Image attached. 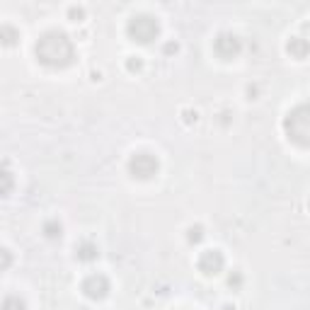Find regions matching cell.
Wrapping results in <instances>:
<instances>
[{
  "mask_svg": "<svg viewBox=\"0 0 310 310\" xmlns=\"http://www.w3.org/2000/svg\"><path fill=\"white\" fill-rule=\"evenodd\" d=\"M34 56L46 68H68L70 63L75 61V44H73V39L65 32L49 29V32H44L37 39Z\"/></svg>",
  "mask_w": 310,
  "mask_h": 310,
  "instance_id": "cell-1",
  "label": "cell"
},
{
  "mask_svg": "<svg viewBox=\"0 0 310 310\" xmlns=\"http://www.w3.org/2000/svg\"><path fill=\"white\" fill-rule=\"evenodd\" d=\"M284 131L286 136L301 145V148H310V102H301L296 104L286 119H284Z\"/></svg>",
  "mask_w": 310,
  "mask_h": 310,
  "instance_id": "cell-2",
  "label": "cell"
},
{
  "mask_svg": "<svg viewBox=\"0 0 310 310\" xmlns=\"http://www.w3.org/2000/svg\"><path fill=\"white\" fill-rule=\"evenodd\" d=\"M126 34L136 44H150L153 39L160 37V22H158V17H153L148 12H138L126 22Z\"/></svg>",
  "mask_w": 310,
  "mask_h": 310,
  "instance_id": "cell-3",
  "label": "cell"
},
{
  "mask_svg": "<svg viewBox=\"0 0 310 310\" xmlns=\"http://www.w3.org/2000/svg\"><path fill=\"white\" fill-rule=\"evenodd\" d=\"M160 172V160L155 153H148V150H138L128 158V175L133 180H153L155 175Z\"/></svg>",
  "mask_w": 310,
  "mask_h": 310,
  "instance_id": "cell-4",
  "label": "cell"
},
{
  "mask_svg": "<svg viewBox=\"0 0 310 310\" xmlns=\"http://www.w3.org/2000/svg\"><path fill=\"white\" fill-rule=\"evenodd\" d=\"M240 51H243V39L235 32H221L213 39V54L221 61H233L240 56Z\"/></svg>",
  "mask_w": 310,
  "mask_h": 310,
  "instance_id": "cell-5",
  "label": "cell"
},
{
  "mask_svg": "<svg viewBox=\"0 0 310 310\" xmlns=\"http://www.w3.org/2000/svg\"><path fill=\"white\" fill-rule=\"evenodd\" d=\"M226 267V254L221 252L218 248H211V249H204L199 252L196 257V269L204 274V276H218Z\"/></svg>",
  "mask_w": 310,
  "mask_h": 310,
  "instance_id": "cell-6",
  "label": "cell"
},
{
  "mask_svg": "<svg viewBox=\"0 0 310 310\" xmlns=\"http://www.w3.org/2000/svg\"><path fill=\"white\" fill-rule=\"evenodd\" d=\"M80 291L90 301H104L109 296V291H112V284H109V279L104 274H90V276L83 279Z\"/></svg>",
  "mask_w": 310,
  "mask_h": 310,
  "instance_id": "cell-7",
  "label": "cell"
},
{
  "mask_svg": "<svg viewBox=\"0 0 310 310\" xmlns=\"http://www.w3.org/2000/svg\"><path fill=\"white\" fill-rule=\"evenodd\" d=\"M286 54H289L291 59H298V61L308 59L310 56V41L306 39V37H291V39L286 41Z\"/></svg>",
  "mask_w": 310,
  "mask_h": 310,
  "instance_id": "cell-8",
  "label": "cell"
},
{
  "mask_svg": "<svg viewBox=\"0 0 310 310\" xmlns=\"http://www.w3.org/2000/svg\"><path fill=\"white\" fill-rule=\"evenodd\" d=\"M97 257H100L97 243H92V240H80V243H75V259H78V262L90 264V262H95Z\"/></svg>",
  "mask_w": 310,
  "mask_h": 310,
  "instance_id": "cell-9",
  "label": "cell"
},
{
  "mask_svg": "<svg viewBox=\"0 0 310 310\" xmlns=\"http://www.w3.org/2000/svg\"><path fill=\"white\" fill-rule=\"evenodd\" d=\"M41 233H44L46 240H61V235H63L61 221H59V218H46V221L41 223Z\"/></svg>",
  "mask_w": 310,
  "mask_h": 310,
  "instance_id": "cell-10",
  "label": "cell"
},
{
  "mask_svg": "<svg viewBox=\"0 0 310 310\" xmlns=\"http://www.w3.org/2000/svg\"><path fill=\"white\" fill-rule=\"evenodd\" d=\"M17 39H20V29H15L10 22H2L0 24V41L5 46H12V44H17Z\"/></svg>",
  "mask_w": 310,
  "mask_h": 310,
  "instance_id": "cell-11",
  "label": "cell"
},
{
  "mask_svg": "<svg viewBox=\"0 0 310 310\" xmlns=\"http://www.w3.org/2000/svg\"><path fill=\"white\" fill-rule=\"evenodd\" d=\"M204 226H199V223H194V226H189L186 228V243L189 245H199L201 240H204Z\"/></svg>",
  "mask_w": 310,
  "mask_h": 310,
  "instance_id": "cell-12",
  "label": "cell"
},
{
  "mask_svg": "<svg viewBox=\"0 0 310 310\" xmlns=\"http://www.w3.org/2000/svg\"><path fill=\"white\" fill-rule=\"evenodd\" d=\"M2 310H27V303L17 293H10L2 298Z\"/></svg>",
  "mask_w": 310,
  "mask_h": 310,
  "instance_id": "cell-13",
  "label": "cell"
},
{
  "mask_svg": "<svg viewBox=\"0 0 310 310\" xmlns=\"http://www.w3.org/2000/svg\"><path fill=\"white\" fill-rule=\"evenodd\" d=\"M180 122H182L185 126L199 124V112H196L194 107H185V109H180Z\"/></svg>",
  "mask_w": 310,
  "mask_h": 310,
  "instance_id": "cell-14",
  "label": "cell"
},
{
  "mask_svg": "<svg viewBox=\"0 0 310 310\" xmlns=\"http://www.w3.org/2000/svg\"><path fill=\"white\" fill-rule=\"evenodd\" d=\"M85 17H87V10H85L83 5H70V7H68V20H70V22L80 24Z\"/></svg>",
  "mask_w": 310,
  "mask_h": 310,
  "instance_id": "cell-15",
  "label": "cell"
},
{
  "mask_svg": "<svg viewBox=\"0 0 310 310\" xmlns=\"http://www.w3.org/2000/svg\"><path fill=\"white\" fill-rule=\"evenodd\" d=\"M124 65H126V70H128V73H133V75H136V73H141V70H143V65H145V63H143V56H126Z\"/></svg>",
  "mask_w": 310,
  "mask_h": 310,
  "instance_id": "cell-16",
  "label": "cell"
},
{
  "mask_svg": "<svg viewBox=\"0 0 310 310\" xmlns=\"http://www.w3.org/2000/svg\"><path fill=\"white\" fill-rule=\"evenodd\" d=\"M243 284H245L243 271H240V269H233V271L228 274V286H230L233 291H240V289H243Z\"/></svg>",
  "mask_w": 310,
  "mask_h": 310,
  "instance_id": "cell-17",
  "label": "cell"
},
{
  "mask_svg": "<svg viewBox=\"0 0 310 310\" xmlns=\"http://www.w3.org/2000/svg\"><path fill=\"white\" fill-rule=\"evenodd\" d=\"M0 177H2V189H0V194H2V196H10V194H12V172L7 170V165L2 167V175H0Z\"/></svg>",
  "mask_w": 310,
  "mask_h": 310,
  "instance_id": "cell-18",
  "label": "cell"
},
{
  "mask_svg": "<svg viewBox=\"0 0 310 310\" xmlns=\"http://www.w3.org/2000/svg\"><path fill=\"white\" fill-rule=\"evenodd\" d=\"M245 100H249V102L259 100V85L257 83H248L245 85Z\"/></svg>",
  "mask_w": 310,
  "mask_h": 310,
  "instance_id": "cell-19",
  "label": "cell"
},
{
  "mask_svg": "<svg viewBox=\"0 0 310 310\" xmlns=\"http://www.w3.org/2000/svg\"><path fill=\"white\" fill-rule=\"evenodd\" d=\"M163 54H165V56H175V54H180V44H177L175 39L165 41V46H163Z\"/></svg>",
  "mask_w": 310,
  "mask_h": 310,
  "instance_id": "cell-20",
  "label": "cell"
},
{
  "mask_svg": "<svg viewBox=\"0 0 310 310\" xmlns=\"http://www.w3.org/2000/svg\"><path fill=\"white\" fill-rule=\"evenodd\" d=\"M230 122H233V112H230V109H223V112H218V124L228 126Z\"/></svg>",
  "mask_w": 310,
  "mask_h": 310,
  "instance_id": "cell-21",
  "label": "cell"
},
{
  "mask_svg": "<svg viewBox=\"0 0 310 310\" xmlns=\"http://www.w3.org/2000/svg\"><path fill=\"white\" fill-rule=\"evenodd\" d=\"M10 262H12V254H10V249L2 248V269H7V267H10Z\"/></svg>",
  "mask_w": 310,
  "mask_h": 310,
  "instance_id": "cell-22",
  "label": "cell"
},
{
  "mask_svg": "<svg viewBox=\"0 0 310 310\" xmlns=\"http://www.w3.org/2000/svg\"><path fill=\"white\" fill-rule=\"evenodd\" d=\"M90 80L92 83H102V70H90Z\"/></svg>",
  "mask_w": 310,
  "mask_h": 310,
  "instance_id": "cell-23",
  "label": "cell"
},
{
  "mask_svg": "<svg viewBox=\"0 0 310 310\" xmlns=\"http://www.w3.org/2000/svg\"><path fill=\"white\" fill-rule=\"evenodd\" d=\"M221 310H238V306H235V303H223Z\"/></svg>",
  "mask_w": 310,
  "mask_h": 310,
  "instance_id": "cell-24",
  "label": "cell"
},
{
  "mask_svg": "<svg viewBox=\"0 0 310 310\" xmlns=\"http://www.w3.org/2000/svg\"><path fill=\"white\" fill-rule=\"evenodd\" d=\"M308 211H310V199H308Z\"/></svg>",
  "mask_w": 310,
  "mask_h": 310,
  "instance_id": "cell-25",
  "label": "cell"
}]
</instances>
